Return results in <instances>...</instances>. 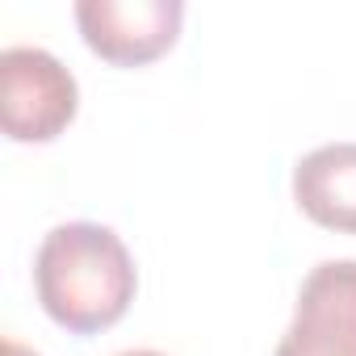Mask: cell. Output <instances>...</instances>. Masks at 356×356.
<instances>
[{"label": "cell", "mask_w": 356, "mask_h": 356, "mask_svg": "<svg viewBox=\"0 0 356 356\" xmlns=\"http://www.w3.org/2000/svg\"><path fill=\"white\" fill-rule=\"evenodd\" d=\"M34 285L42 310L76 331L92 335L113 327L134 302V260L126 243L101 222H63L55 227L34 260Z\"/></svg>", "instance_id": "6da1fadb"}, {"label": "cell", "mask_w": 356, "mask_h": 356, "mask_svg": "<svg viewBox=\"0 0 356 356\" xmlns=\"http://www.w3.org/2000/svg\"><path fill=\"white\" fill-rule=\"evenodd\" d=\"M80 105L76 76L42 47H9L0 55V113L17 143L55 138Z\"/></svg>", "instance_id": "7a4b0ae2"}, {"label": "cell", "mask_w": 356, "mask_h": 356, "mask_svg": "<svg viewBox=\"0 0 356 356\" xmlns=\"http://www.w3.org/2000/svg\"><path fill=\"white\" fill-rule=\"evenodd\" d=\"M277 356H356V260L310 268Z\"/></svg>", "instance_id": "3957f363"}, {"label": "cell", "mask_w": 356, "mask_h": 356, "mask_svg": "<svg viewBox=\"0 0 356 356\" xmlns=\"http://www.w3.org/2000/svg\"><path fill=\"white\" fill-rule=\"evenodd\" d=\"M76 22L84 42L122 67L163 55L185 22L181 0H80Z\"/></svg>", "instance_id": "277c9868"}, {"label": "cell", "mask_w": 356, "mask_h": 356, "mask_svg": "<svg viewBox=\"0 0 356 356\" xmlns=\"http://www.w3.org/2000/svg\"><path fill=\"white\" fill-rule=\"evenodd\" d=\"M293 197L306 218L356 235V143H327L298 159Z\"/></svg>", "instance_id": "5b68a950"}, {"label": "cell", "mask_w": 356, "mask_h": 356, "mask_svg": "<svg viewBox=\"0 0 356 356\" xmlns=\"http://www.w3.org/2000/svg\"><path fill=\"white\" fill-rule=\"evenodd\" d=\"M5 356H38V352H30V348L17 343V339H5Z\"/></svg>", "instance_id": "8992f818"}, {"label": "cell", "mask_w": 356, "mask_h": 356, "mask_svg": "<svg viewBox=\"0 0 356 356\" xmlns=\"http://www.w3.org/2000/svg\"><path fill=\"white\" fill-rule=\"evenodd\" d=\"M118 356H163V352H151V348H134V352H118Z\"/></svg>", "instance_id": "52a82bcc"}]
</instances>
